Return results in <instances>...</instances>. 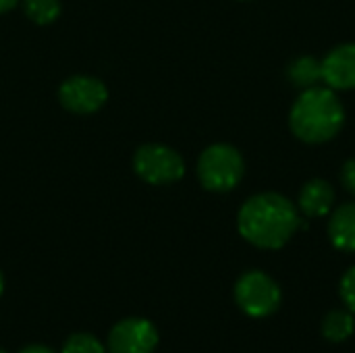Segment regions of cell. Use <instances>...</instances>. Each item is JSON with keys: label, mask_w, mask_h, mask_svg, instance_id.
I'll return each instance as SVG.
<instances>
[{"label": "cell", "mask_w": 355, "mask_h": 353, "mask_svg": "<svg viewBox=\"0 0 355 353\" xmlns=\"http://www.w3.org/2000/svg\"><path fill=\"white\" fill-rule=\"evenodd\" d=\"M302 227L295 204L275 191H264L245 200L237 214L239 235L260 250H281Z\"/></svg>", "instance_id": "1"}, {"label": "cell", "mask_w": 355, "mask_h": 353, "mask_svg": "<svg viewBox=\"0 0 355 353\" xmlns=\"http://www.w3.org/2000/svg\"><path fill=\"white\" fill-rule=\"evenodd\" d=\"M345 123V108L331 87L304 89L291 106L289 127L293 135L304 144L331 141Z\"/></svg>", "instance_id": "2"}, {"label": "cell", "mask_w": 355, "mask_h": 353, "mask_svg": "<svg viewBox=\"0 0 355 353\" xmlns=\"http://www.w3.org/2000/svg\"><path fill=\"white\" fill-rule=\"evenodd\" d=\"M243 173V156L231 144H212L198 160V179L204 189L214 193H227L235 189L241 183Z\"/></svg>", "instance_id": "3"}, {"label": "cell", "mask_w": 355, "mask_h": 353, "mask_svg": "<svg viewBox=\"0 0 355 353\" xmlns=\"http://www.w3.org/2000/svg\"><path fill=\"white\" fill-rule=\"evenodd\" d=\"M235 304L243 314L250 318H268L281 306V287L279 283L262 273V270H248L235 283Z\"/></svg>", "instance_id": "4"}, {"label": "cell", "mask_w": 355, "mask_h": 353, "mask_svg": "<svg viewBox=\"0 0 355 353\" xmlns=\"http://www.w3.org/2000/svg\"><path fill=\"white\" fill-rule=\"evenodd\" d=\"M135 173L150 185H168L185 175V162L179 152L168 146L148 144L135 152Z\"/></svg>", "instance_id": "5"}, {"label": "cell", "mask_w": 355, "mask_h": 353, "mask_svg": "<svg viewBox=\"0 0 355 353\" xmlns=\"http://www.w3.org/2000/svg\"><path fill=\"white\" fill-rule=\"evenodd\" d=\"M160 335L156 327L146 318H125L116 322L106 341L108 353H154Z\"/></svg>", "instance_id": "6"}, {"label": "cell", "mask_w": 355, "mask_h": 353, "mask_svg": "<svg viewBox=\"0 0 355 353\" xmlns=\"http://www.w3.org/2000/svg\"><path fill=\"white\" fill-rule=\"evenodd\" d=\"M60 104L77 114H92L100 110L108 100L106 85L89 75H75L67 79L58 89Z\"/></svg>", "instance_id": "7"}, {"label": "cell", "mask_w": 355, "mask_h": 353, "mask_svg": "<svg viewBox=\"0 0 355 353\" xmlns=\"http://www.w3.org/2000/svg\"><path fill=\"white\" fill-rule=\"evenodd\" d=\"M322 81L335 92L355 89V42L339 44L324 56Z\"/></svg>", "instance_id": "8"}, {"label": "cell", "mask_w": 355, "mask_h": 353, "mask_svg": "<svg viewBox=\"0 0 355 353\" xmlns=\"http://www.w3.org/2000/svg\"><path fill=\"white\" fill-rule=\"evenodd\" d=\"M335 200H337V193H335V187L329 181L310 179L300 191L297 208L308 218H322L333 210Z\"/></svg>", "instance_id": "9"}, {"label": "cell", "mask_w": 355, "mask_h": 353, "mask_svg": "<svg viewBox=\"0 0 355 353\" xmlns=\"http://www.w3.org/2000/svg\"><path fill=\"white\" fill-rule=\"evenodd\" d=\"M329 239L333 248L355 254V202L341 204L329 218Z\"/></svg>", "instance_id": "10"}, {"label": "cell", "mask_w": 355, "mask_h": 353, "mask_svg": "<svg viewBox=\"0 0 355 353\" xmlns=\"http://www.w3.org/2000/svg\"><path fill=\"white\" fill-rule=\"evenodd\" d=\"M287 79L293 87L297 89H310L316 87L322 81V60L314 58V56H297L287 64Z\"/></svg>", "instance_id": "11"}, {"label": "cell", "mask_w": 355, "mask_h": 353, "mask_svg": "<svg viewBox=\"0 0 355 353\" xmlns=\"http://www.w3.org/2000/svg\"><path fill=\"white\" fill-rule=\"evenodd\" d=\"M355 322L352 310H331L320 325V333L329 343H343L354 335Z\"/></svg>", "instance_id": "12"}, {"label": "cell", "mask_w": 355, "mask_h": 353, "mask_svg": "<svg viewBox=\"0 0 355 353\" xmlns=\"http://www.w3.org/2000/svg\"><path fill=\"white\" fill-rule=\"evenodd\" d=\"M23 10L33 23L48 25L58 19L60 2L58 0H23Z\"/></svg>", "instance_id": "13"}, {"label": "cell", "mask_w": 355, "mask_h": 353, "mask_svg": "<svg viewBox=\"0 0 355 353\" xmlns=\"http://www.w3.org/2000/svg\"><path fill=\"white\" fill-rule=\"evenodd\" d=\"M60 353H106V347L89 333H75L62 343Z\"/></svg>", "instance_id": "14"}, {"label": "cell", "mask_w": 355, "mask_h": 353, "mask_svg": "<svg viewBox=\"0 0 355 353\" xmlns=\"http://www.w3.org/2000/svg\"><path fill=\"white\" fill-rule=\"evenodd\" d=\"M339 295L345 304L347 310L355 312V266H352L343 277H341V283H339Z\"/></svg>", "instance_id": "15"}, {"label": "cell", "mask_w": 355, "mask_h": 353, "mask_svg": "<svg viewBox=\"0 0 355 353\" xmlns=\"http://www.w3.org/2000/svg\"><path fill=\"white\" fill-rule=\"evenodd\" d=\"M339 179H341V185L347 193H352L355 198V158L345 160V164L341 166V173H339Z\"/></svg>", "instance_id": "16"}, {"label": "cell", "mask_w": 355, "mask_h": 353, "mask_svg": "<svg viewBox=\"0 0 355 353\" xmlns=\"http://www.w3.org/2000/svg\"><path fill=\"white\" fill-rule=\"evenodd\" d=\"M19 353H54L50 347H46V345H37V343H33V345H27V347H23Z\"/></svg>", "instance_id": "17"}, {"label": "cell", "mask_w": 355, "mask_h": 353, "mask_svg": "<svg viewBox=\"0 0 355 353\" xmlns=\"http://www.w3.org/2000/svg\"><path fill=\"white\" fill-rule=\"evenodd\" d=\"M17 2H19V0H0V15H2V12H8L10 8H15Z\"/></svg>", "instance_id": "18"}, {"label": "cell", "mask_w": 355, "mask_h": 353, "mask_svg": "<svg viewBox=\"0 0 355 353\" xmlns=\"http://www.w3.org/2000/svg\"><path fill=\"white\" fill-rule=\"evenodd\" d=\"M4 293V275H2V270H0V295Z\"/></svg>", "instance_id": "19"}, {"label": "cell", "mask_w": 355, "mask_h": 353, "mask_svg": "<svg viewBox=\"0 0 355 353\" xmlns=\"http://www.w3.org/2000/svg\"><path fill=\"white\" fill-rule=\"evenodd\" d=\"M0 353H6V352H4V350H0Z\"/></svg>", "instance_id": "20"}]
</instances>
